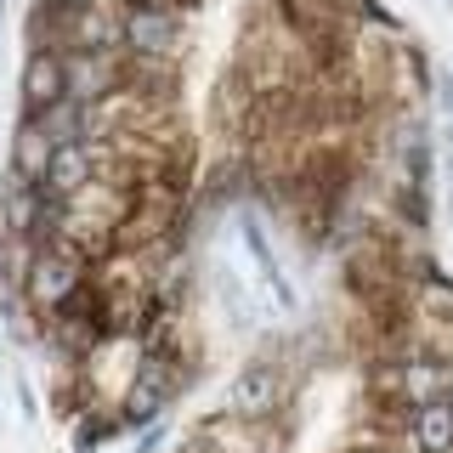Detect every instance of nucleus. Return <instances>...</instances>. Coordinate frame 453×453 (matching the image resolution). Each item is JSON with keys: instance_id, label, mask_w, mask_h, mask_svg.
Listing matches in <instances>:
<instances>
[{"instance_id": "nucleus-5", "label": "nucleus", "mask_w": 453, "mask_h": 453, "mask_svg": "<svg viewBox=\"0 0 453 453\" xmlns=\"http://www.w3.org/2000/svg\"><path fill=\"white\" fill-rule=\"evenodd\" d=\"M103 176V142H57L51 153V170H46V188L74 198L80 188H91V181Z\"/></svg>"}, {"instance_id": "nucleus-11", "label": "nucleus", "mask_w": 453, "mask_h": 453, "mask_svg": "<svg viewBox=\"0 0 453 453\" xmlns=\"http://www.w3.org/2000/svg\"><path fill=\"white\" fill-rule=\"evenodd\" d=\"M181 453H226V442H216V431H210V425H198L188 442H181Z\"/></svg>"}, {"instance_id": "nucleus-3", "label": "nucleus", "mask_w": 453, "mask_h": 453, "mask_svg": "<svg viewBox=\"0 0 453 453\" xmlns=\"http://www.w3.org/2000/svg\"><path fill=\"white\" fill-rule=\"evenodd\" d=\"M85 278H91V266L74 261L68 250L46 244V250H40V261H35V273H28V289H23V295H28V301H35L40 311H57V306H63Z\"/></svg>"}, {"instance_id": "nucleus-13", "label": "nucleus", "mask_w": 453, "mask_h": 453, "mask_svg": "<svg viewBox=\"0 0 453 453\" xmlns=\"http://www.w3.org/2000/svg\"><path fill=\"white\" fill-rule=\"evenodd\" d=\"M148 6H165V12H181V6H193V0H148Z\"/></svg>"}, {"instance_id": "nucleus-10", "label": "nucleus", "mask_w": 453, "mask_h": 453, "mask_svg": "<svg viewBox=\"0 0 453 453\" xmlns=\"http://www.w3.org/2000/svg\"><path fill=\"white\" fill-rule=\"evenodd\" d=\"M119 431V419H108V414H96L91 403L74 414V431H68V442H74V453H91V448H103L108 436Z\"/></svg>"}, {"instance_id": "nucleus-7", "label": "nucleus", "mask_w": 453, "mask_h": 453, "mask_svg": "<svg viewBox=\"0 0 453 453\" xmlns=\"http://www.w3.org/2000/svg\"><path fill=\"white\" fill-rule=\"evenodd\" d=\"M51 153H57V136L35 119V113H23V119H18V136H12V170L28 176V181H46Z\"/></svg>"}, {"instance_id": "nucleus-1", "label": "nucleus", "mask_w": 453, "mask_h": 453, "mask_svg": "<svg viewBox=\"0 0 453 453\" xmlns=\"http://www.w3.org/2000/svg\"><path fill=\"white\" fill-rule=\"evenodd\" d=\"M119 23H125V51H142V57H176L181 51V12L148 6V0H125Z\"/></svg>"}, {"instance_id": "nucleus-8", "label": "nucleus", "mask_w": 453, "mask_h": 453, "mask_svg": "<svg viewBox=\"0 0 453 453\" xmlns=\"http://www.w3.org/2000/svg\"><path fill=\"white\" fill-rule=\"evenodd\" d=\"M408 448L414 453H453V403H419L408 419Z\"/></svg>"}, {"instance_id": "nucleus-4", "label": "nucleus", "mask_w": 453, "mask_h": 453, "mask_svg": "<svg viewBox=\"0 0 453 453\" xmlns=\"http://www.w3.org/2000/svg\"><path fill=\"white\" fill-rule=\"evenodd\" d=\"M63 68L74 103H103V96L125 91V51H68Z\"/></svg>"}, {"instance_id": "nucleus-2", "label": "nucleus", "mask_w": 453, "mask_h": 453, "mask_svg": "<svg viewBox=\"0 0 453 453\" xmlns=\"http://www.w3.org/2000/svg\"><path fill=\"white\" fill-rule=\"evenodd\" d=\"M278 403H283V374H278V363H250V368H238V380L226 386V414L244 419V425L273 419Z\"/></svg>"}, {"instance_id": "nucleus-14", "label": "nucleus", "mask_w": 453, "mask_h": 453, "mask_svg": "<svg viewBox=\"0 0 453 453\" xmlns=\"http://www.w3.org/2000/svg\"><path fill=\"white\" fill-rule=\"evenodd\" d=\"M0 18H6V0H0Z\"/></svg>"}, {"instance_id": "nucleus-12", "label": "nucleus", "mask_w": 453, "mask_h": 453, "mask_svg": "<svg viewBox=\"0 0 453 453\" xmlns=\"http://www.w3.org/2000/svg\"><path fill=\"white\" fill-rule=\"evenodd\" d=\"M159 442H165V425H148V436L136 442V453H159Z\"/></svg>"}, {"instance_id": "nucleus-9", "label": "nucleus", "mask_w": 453, "mask_h": 453, "mask_svg": "<svg viewBox=\"0 0 453 453\" xmlns=\"http://www.w3.org/2000/svg\"><path fill=\"white\" fill-rule=\"evenodd\" d=\"M40 238L28 233H0V289H28V273L40 261Z\"/></svg>"}, {"instance_id": "nucleus-15", "label": "nucleus", "mask_w": 453, "mask_h": 453, "mask_svg": "<svg viewBox=\"0 0 453 453\" xmlns=\"http://www.w3.org/2000/svg\"><path fill=\"white\" fill-rule=\"evenodd\" d=\"M448 403H453V396H448Z\"/></svg>"}, {"instance_id": "nucleus-6", "label": "nucleus", "mask_w": 453, "mask_h": 453, "mask_svg": "<svg viewBox=\"0 0 453 453\" xmlns=\"http://www.w3.org/2000/svg\"><path fill=\"white\" fill-rule=\"evenodd\" d=\"M68 96V68L57 51H28L23 63V113H46L51 103Z\"/></svg>"}]
</instances>
